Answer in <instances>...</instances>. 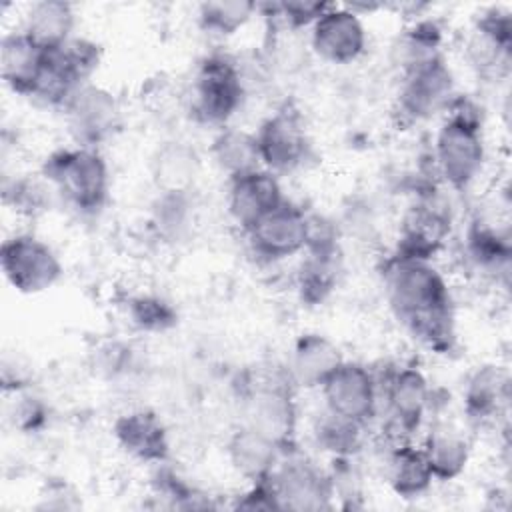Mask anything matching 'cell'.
<instances>
[{"instance_id":"obj_1","label":"cell","mask_w":512,"mask_h":512,"mask_svg":"<svg viewBox=\"0 0 512 512\" xmlns=\"http://www.w3.org/2000/svg\"><path fill=\"white\" fill-rule=\"evenodd\" d=\"M378 278L388 310L424 350L450 356L458 346L456 302L448 276L436 260L386 252Z\"/></svg>"},{"instance_id":"obj_2","label":"cell","mask_w":512,"mask_h":512,"mask_svg":"<svg viewBox=\"0 0 512 512\" xmlns=\"http://www.w3.org/2000/svg\"><path fill=\"white\" fill-rule=\"evenodd\" d=\"M428 160L444 190L466 194L480 182L488 166V142L484 108L472 94H456L432 136Z\"/></svg>"},{"instance_id":"obj_3","label":"cell","mask_w":512,"mask_h":512,"mask_svg":"<svg viewBox=\"0 0 512 512\" xmlns=\"http://www.w3.org/2000/svg\"><path fill=\"white\" fill-rule=\"evenodd\" d=\"M54 190L60 204L78 216H98L112 192V172L100 148L60 146L52 150L38 170Z\"/></svg>"},{"instance_id":"obj_4","label":"cell","mask_w":512,"mask_h":512,"mask_svg":"<svg viewBox=\"0 0 512 512\" xmlns=\"http://www.w3.org/2000/svg\"><path fill=\"white\" fill-rule=\"evenodd\" d=\"M380 378L382 442L418 440L436 408V392L416 362H396Z\"/></svg>"},{"instance_id":"obj_5","label":"cell","mask_w":512,"mask_h":512,"mask_svg":"<svg viewBox=\"0 0 512 512\" xmlns=\"http://www.w3.org/2000/svg\"><path fill=\"white\" fill-rule=\"evenodd\" d=\"M248 98V80L240 62L222 50L198 60L186 92L194 122L220 130L234 122Z\"/></svg>"},{"instance_id":"obj_6","label":"cell","mask_w":512,"mask_h":512,"mask_svg":"<svg viewBox=\"0 0 512 512\" xmlns=\"http://www.w3.org/2000/svg\"><path fill=\"white\" fill-rule=\"evenodd\" d=\"M240 412L242 424L268 436L278 446H296L300 412L296 388L284 368L250 378L240 390Z\"/></svg>"},{"instance_id":"obj_7","label":"cell","mask_w":512,"mask_h":512,"mask_svg":"<svg viewBox=\"0 0 512 512\" xmlns=\"http://www.w3.org/2000/svg\"><path fill=\"white\" fill-rule=\"evenodd\" d=\"M456 74L446 56L398 76L392 116L400 128L440 120L458 94Z\"/></svg>"},{"instance_id":"obj_8","label":"cell","mask_w":512,"mask_h":512,"mask_svg":"<svg viewBox=\"0 0 512 512\" xmlns=\"http://www.w3.org/2000/svg\"><path fill=\"white\" fill-rule=\"evenodd\" d=\"M268 482L276 494L280 510L320 512L336 508L334 486L328 466L302 448H284Z\"/></svg>"},{"instance_id":"obj_9","label":"cell","mask_w":512,"mask_h":512,"mask_svg":"<svg viewBox=\"0 0 512 512\" xmlns=\"http://www.w3.org/2000/svg\"><path fill=\"white\" fill-rule=\"evenodd\" d=\"M442 190L438 186L412 196L398 220L390 250L424 260L438 258L454 232V210Z\"/></svg>"},{"instance_id":"obj_10","label":"cell","mask_w":512,"mask_h":512,"mask_svg":"<svg viewBox=\"0 0 512 512\" xmlns=\"http://www.w3.org/2000/svg\"><path fill=\"white\" fill-rule=\"evenodd\" d=\"M0 268L14 292L36 296L54 288L64 276V262L42 236L18 230L2 240Z\"/></svg>"},{"instance_id":"obj_11","label":"cell","mask_w":512,"mask_h":512,"mask_svg":"<svg viewBox=\"0 0 512 512\" xmlns=\"http://www.w3.org/2000/svg\"><path fill=\"white\" fill-rule=\"evenodd\" d=\"M460 254L470 272L496 288H508L512 270V234L508 218L476 212L466 220Z\"/></svg>"},{"instance_id":"obj_12","label":"cell","mask_w":512,"mask_h":512,"mask_svg":"<svg viewBox=\"0 0 512 512\" xmlns=\"http://www.w3.org/2000/svg\"><path fill=\"white\" fill-rule=\"evenodd\" d=\"M322 408L344 420L372 428L380 418L378 370L360 360L344 358L318 388Z\"/></svg>"},{"instance_id":"obj_13","label":"cell","mask_w":512,"mask_h":512,"mask_svg":"<svg viewBox=\"0 0 512 512\" xmlns=\"http://www.w3.org/2000/svg\"><path fill=\"white\" fill-rule=\"evenodd\" d=\"M262 166L276 176L302 170L314 156L304 116L288 102L274 108L254 130Z\"/></svg>"},{"instance_id":"obj_14","label":"cell","mask_w":512,"mask_h":512,"mask_svg":"<svg viewBox=\"0 0 512 512\" xmlns=\"http://www.w3.org/2000/svg\"><path fill=\"white\" fill-rule=\"evenodd\" d=\"M310 54L330 66H350L368 52V28L350 4L328 2L324 12L306 30Z\"/></svg>"},{"instance_id":"obj_15","label":"cell","mask_w":512,"mask_h":512,"mask_svg":"<svg viewBox=\"0 0 512 512\" xmlns=\"http://www.w3.org/2000/svg\"><path fill=\"white\" fill-rule=\"evenodd\" d=\"M60 112L72 136V144L100 150L120 132L124 120L120 98L96 80L80 86Z\"/></svg>"},{"instance_id":"obj_16","label":"cell","mask_w":512,"mask_h":512,"mask_svg":"<svg viewBox=\"0 0 512 512\" xmlns=\"http://www.w3.org/2000/svg\"><path fill=\"white\" fill-rule=\"evenodd\" d=\"M512 398L510 370L502 362L476 364L464 378L460 390L462 418L468 428H498L506 422Z\"/></svg>"},{"instance_id":"obj_17","label":"cell","mask_w":512,"mask_h":512,"mask_svg":"<svg viewBox=\"0 0 512 512\" xmlns=\"http://www.w3.org/2000/svg\"><path fill=\"white\" fill-rule=\"evenodd\" d=\"M464 56L480 78H506L512 60V12L504 6L480 10L464 40Z\"/></svg>"},{"instance_id":"obj_18","label":"cell","mask_w":512,"mask_h":512,"mask_svg":"<svg viewBox=\"0 0 512 512\" xmlns=\"http://www.w3.org/2000/svg\"><path fill=\"white\" fill-rule=\"evenodd\" d=\"M308 210L284 200L242 236L260 262L278 264L302 256L308 246Z\"/></svg>"},{"instance_id":"obj_19","label":"cell","mask_w":512,"mask_h":512,"mask_svg":"<svg viewBox=\"0 0 512 512\" xmlns=\"http://www.w3.org/2000/svg\"><path fill=\"white\" fill-rule=\"evenodd\" d=\"M116 446L134 462L158 466L170 460L172 440L162 416L150 408H130L112 422Z\"/></svg>"},{"instance_id":"obj_20","label":"cell","mask_w":512,"mask_h":512,"mask_svg":"<svg viewBox=\"0 0 512 512\" xmlns=\"http://www.w3.org/2000/svg\"><path fill=\"white\" fill-rule=\"evenodd\" d=\"M286 198L280 176L266 168L226 180V212L232 224L244 234L258 220L278 208Z\"/></svg>"},{"instance_id":"obj_21","label":"cell","mask_w":512,"mask_h":512,"mask_svg":"<svg viewBox=\"0 0 512 512\" xmlns=\"http://www.w3.org/2000/svg\"><path fill=\"white\" fill-rule=\"evenodd\" d=\"M418 444L426 456V462L436 482H454L468 470L474 454V442L470 432L442 418H430L418 436Z\"/></svg>"},{"instance_id":"obj_22","label":"cell","mask_w":512,"mask_h":512,"mask_svg":"<svg viewBox=\"0 0 512 512\" xmlns=\"http://www.w3.org/2000/svg\"><path fill=\"white\" fill-rule=\"evenodd\" d=\"M382 474L390 492L402 500L424 498L436 484L418 440L382 442Z\"/></svg>"},{"instance_id":"obj_23","label":"cell","mask_w":512,"mask_h":512,"mask_svg":"<svg viewBox=\"0 0 512 512\" xmlns=\"http://www.w3.org/2000/svg\"><path fill=\"white\" fill-rule=\"evenodd\" d=\"M342 360L344 354L330 336L302 332L292 342L284 372L296 390H318Z\"/></svg>"},{"instance_id":"obj_24","label":"cell","mask_w":512,"mask_h":512,"mask_svg":"<svg viewBox=\"0 0 512 512\" xmlns=\"http://www.w3.org/2000/svg\"><path fill=\"white\" fill-rule=\"evenodd\" d=\"M342 270V246L306 248L294 274L298 300L308 308L326 304L340 284Z\"/></svg>"},{"instance_id":"obj_25","label":"cell","mask_w":512,"mask_h":512,"mask_svg":"<svg viewBox=\"0 0 512 512\" xmlns=\"http://www.w3.org/2000/svg\"><path fill=\"white\" fill-rule=\"evenodd\" d=\"M282 450L284 448L274 440L242 422L228 434L224 446L232 472L246 484L266 480L272 474Z\"/></svg>"},{"instance_id":"obj_26","label":"cell","mask_w":512,"mask_h":512,"mask_svg":"<svg viewBox=\"0 0 512 512\" xmlns=\"http://www.w3.org/2000/svg\"><path fill=\"white\" fill-rule=\"evenodd\" d=\"M46 50L30 40L20 28L8 30L0 40V74L8 90L28 98L36 86Z\"/></svg>"},{"instance_id":"obj_27","label":"cell","mask_w":512,"mask_h":512,"mask_svg":"<svg viewBox=\"0 0 512 512\" xmlns=\"http://www.w3.org/2000/svg\"><path fill=\"white\" fill-rule=\"evenodd\" d=\"M442 56L444 28L436 18L426 14L414 16L390 46V60L398 76Z\"/></svg>"},{"instance_id":"obj_28","label":"cell","mask_w":512,"mask_h":512,"mask_svg":"<svg viewBox=\"0 0 512 512\" xmlns=\"http://www.w3.org/2000/svg\"><path fill=\"white\" fill-rule=\"evenodd\" d=\"M200 170V154L190 142L180 138L158 144L150 162L156 192H194Z\"/></svg>"},{"instance_id":"obj_29","label":"cell","mask_w":512,"mask_h":512,"mask_svg":"<svg viewBox=\"0 0 512 512\" xmlns=\"http://www.w3.org/2000/svg\"><path fill=\"white\" fill-rule=\"evenodd\" d=\"M18 28L40 48L54 50L76 36V10L64 0H38L26 6Z\"/></svg>"},{"instance_id":"obj_30","label":"cell","mask_w":512,"mask_h":512,"mask_svg":"<svg viewBox=\"0 0 512 512\" xmlns=\"http://www.w3.org/2000/svg\"><path fill=\"white\" fill-rule=\"evenodd\" d=\"M198 222V202L194 192H156L148 228L156 240L164 244H180L192 236Z\"/></svg>"},{"instance_id":"obj_31","label":"cell","mask_w":512,"mask_h":512,"mask_svg":"<svg viewBox=\"0 0 512 512\" xmlns=\"http://www.w3.org/2000/svg\"><path fill=\"white\" fill-rule=\"evenodd\" d=\"M208 156L226 180L264 168L254 130L228 124L214 132Z\"/></svg>"},{"instance_id":"obj_32","label":"cell","mask_w":512,"mask_h":512,"mask_svg":"<svg viewBox=\"0 0 512 512\" xmlns=\"http://www.w3.org/2000/svg\"><path fill=\"white\" fill-rule=\"evenodd\" d=\"M370 428L344 420L326 412L324 408L312 424V440L320 454L332 458H354L366 448Z\"/></svg>"},{"instance_id":"obj_33","label":"cell","mask_w":512,"mask_h":512,"mask_svg":"<svg viewBox=\"0 0 512 512\" xmlns=\"http://www.w3.org/2000/svg\"><path fill=\"white\" fill-rule=\"evenodd\" d=\"M124 318L140 334H166L178 324V310L156 292H136L124 302Z\"/></svg>"},{"instance_id":"obj_34","label":"cell","mask_w":512,"mask_h":512,"mask_svg":"<svg viewBox=\"0 0 512 512\" xmlns=\"http://www.w3.org/2000/svg\"><path fill=\"white\" fill-rule=\"evenodd\" d=\"M258 16V4L246 0L202 2L196 12L200 30L212 38H230Z\"/></svg>"},{"instance_id":"obj_35","label":"cell","mask_w":512,"mask_h":512,"mask_svg":"<svg viewBox=\"0 0 512 512\" xmlns=\"http://www.w3.org/2000/svg\"><path fill=\"white\" fill-rule=\"evenodd\" d=\"M150 490L152 498L160 500V506L166 508H182V510H194V508H212L214 504L210 498L188 482L172 464L170 460L158 466L150 468Z\"/></svg>"},{"instance_id":"obj_36","label":"cell","mask_w":512,"mask_h":512,"mask_svg":"<svg viewBox=\"0 0 512 512\" xmlns=\"http://www.w3.org/2000/svg\"><path fill=\"white\" fill-rule=\"evenodd\" d=\"M2 196L6 206L28 218L50 210V204L58 202L54 190L40 172L16 174L14 178L6 176L2 182Z\"/></svg>"},{"instance_id":"obj_37","label":"cell","mask_w":512,"mask_h":512,"mask_svg":"<svg viewBox=\"0 0 512 512\" xmlns=\"http://www.w3.org/2000/svg\"><path fill=\"white\" fill-rule=\"evenodd\" d=\"M14 400L8 408V418L14 430L22 434H36L40 432L50 420V408L42 396L34 394L30 388L14 392Z\"/></svg>"},{"instance_id":"obj_38","label":"cell","mask_w":512,"mask_h":512,"mask_svg":"<svg viewBox=\"0 0 512 512\" xmlns=\"http://www.w3.org/2000/svg\"><path fill=\"white\" fill-rule=\"evenodd\" d=\"M92 366L108 380L124 378L136 368L134 348L124 340H104L94 350Z\"/></svg>"},{"instance_id":"obj_39","label":"cell","mask_w":512,"mask_h":512,"mask_svg":"<svg viewBox=\"0 0 512 512\" xmlns=\"http://www.w3.org/2000/svg\"><path fill=\"white\" fill-rule=\"evenodd\" d=\"M230 506L236 510H262V512L280 510L276 494H274L268 478L258 480V482H248L244 486V490H240L234 496Z\"/></svg>"}]
</instances>
